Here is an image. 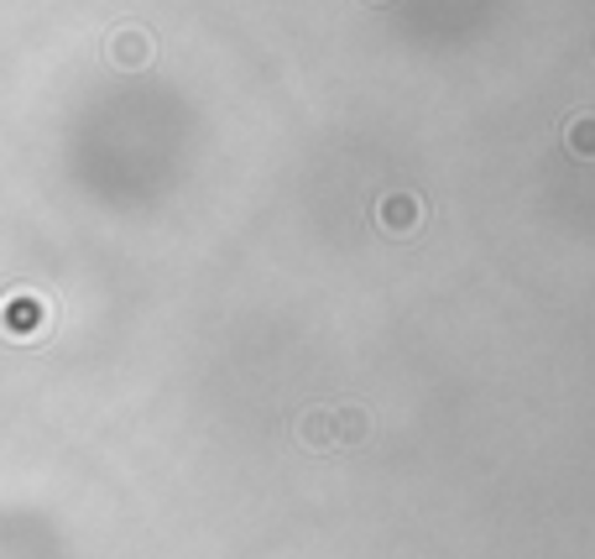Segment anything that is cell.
Masks as SVG:
<instances>
[{"mask_svg": "<svg viewBox=\"0 0 595 559\" xmlns=\"http://www.w3.org/2000/svg\"><path fill=\"white\" fill-rule=\"evenodd\" d=\"M418 225H424L418 194H387V199H382V230H387V236H413Z\"/></svg>", "mask_w": 595, "mask_h": 559, "instance_id": "obj_1", "label": "cell"}, {"mask_svg": "<svg viewBox=\"0 0 595 559\" xmlns=\"http://www.w3.org/2000/svg\"><path fill=\"white\" fill-rule=\"evenodd\" d=\"M564 147L591 163V157H595V115H575V121L564 126Z\"/></svg>", "mask_w": 595, "mask_h": 559, "instance_id": "obj_2", "label": "cell"}, {"mask_svg": "<svg viewBox=\"0 0 595 559\" xmlns=\"http://www.w3.org/2000/svg\"><path fill=\"white\" fill-rule=\"evenodd\" d=\"M298 429H303V445H335V413H309Z\"/></svg>", "mask_w": 595, "mask_h": 559, "instance_id": "obj_3", "label": "cell"}, {"mask_svg": "<svg viewBox=\"0 0 595 559\" xmlns=\"http://www.w3.org/2000/svg\"><path fill=\"white\" fill-rule=\"evenodd\" d=\"M147 58H152V42H142L136 32L115 42V63H126V69H136V63H147Z\"/></svg>", "mask_w": 595, "mask_h": 559, "instance_id": "obj_4", "label": "cell"}, {"mask_svg": "<svg viewBox=\"0 0 595 559\" xmlns=\"http://www.w3.org/2000/svg\"><path fill=\"white\" fill-rule=\"evenodd\" d=\"M335 424H340L335 439H345V445H355V439L366 434V418H361V413H351V408H340V413H335Z\"/></svg>", "mask_w": 595, "mask_h": 559, "instance_id": "obj_5", "label": "cell"}]
</instances>
